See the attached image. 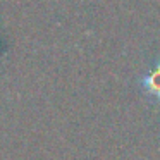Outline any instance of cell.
Returning a JSON list of instances; mask_svg holds the SVG:
<instances>
[{"mask_svg": "<svg viewBox=\"0 0 160 160\" xmlns=\"http://www.w3.org/2000/svg\"><path fill=\"white\" fill-rule=\"evenodd\" d=\"M141 86L148 95H152L157 100H160V62L157 64L146 76H143Z\"/></svg>", "mask_w": 160, "mask_h": 160, "instance_id": "obj_1", "label": "cell"}]
</instances>
